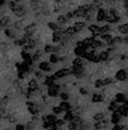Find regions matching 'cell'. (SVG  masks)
I'll list each match as a JSON object with an SVG mask.
<instances>
[{
    "label": "cell",
    "instance_id": "5",
    "mask_svg": "<svg viewBox=\"0 0 128 130\" xmlns=\"http://www.w3.org/2000/svg\"><path fill=\"white\" fill-rule=\"evenodd\" d=\"M14 15H17L18 18H23L26 15V7L22 4H18V7L16 8V10H13Z\"/></svg>",
    "mask_w": 128,
    "mask_h": 130
},
{
    "label": "cell",
    "instance_id": "9",
    "mask_svg": "<svg viewBox=\"0 0 128 130\" xmlns=\"http://www.w3.org/2000/svg\"><path fill=\"white\" fill-rule=\"evenodd\" d=\"M44 51H45V54H53V52H55V45L54 43H46V45H44Z\"/></svg>",
    "mask_w": 128,
    "mask_h": 130
},
{
    "label": "cell",
    "instance_id": "8",
    "mask_svg": "<svg viewBox=\"0 0 128 130\" xmlns=\"http://www.w3.org/2000/svg\"><path fill=\"white\" fill-rule=\"evenodd\" d=\"M44 54H45L44 50H36V51L33 52V55H32V60H33V62H35V61H40V60L44 57Z\"/></svg>",
    "mask_w": 128,
    "mask_h": 130
},
{
    "label": "cell",
    "instance_id": "3",
    "mask_svg": "<svg viewBox=\"0 0 128 130\" xmlns=\"http://www.w3.org/2000/svg\"><path fill=\"white\" fill-rule=\"evenodd\" d=\"M10 26H12V18L9 15H5L4 14L2 18H0V28L5 29V28H8Z\"/></svg>",
    "mask_w": 128,
    "mask_h": 130
},
{
    "label": "cell",
    "instance_id": "6",
    "mask_svg": "<svg viewBox=\"0 0 128 130\" xmlns=\"http://www.w3.org/2000/svg\"><path fill=\"white\" fill-rule=\"evenodd\" d=\"M30 7H31V9L33 10V12H36V10H40V9H42V3H41V0H31V3H30Z\"/></svg>",
    "mask_w": 128,
    "mask_h": 130
},
{
    "label": "cell",
    "instance_id": "1",
    "mask_svg": "<svg viewBox=\"0 0 128 130\" xmlns=\"http://www.w3.org/2000/svg\"><path fill=\"white\" fill-rule=\"evenodd\" d=\"M39 69L42 70L44 73H50V72L54 70V67H53V64H51L49 60H47V61L42 60V61L39 62Z\"/></svg>",
    "mask_w": 128,
    "mask_h": 130
},
{
    "label": "cell",
    "instance_id": "7",
    "mask_svg": "<svg viewBox=\"0 0 128 130\" xmlns=\"http://www.w3.org/2000/svg\"><path fill=\"white\" fill-rule=\"evenodd\" d=\"M49 61H50L53 65H56L58 62H60V55H59V54H55V52L49 54Z\"/></svg>",
    "mask_w": 128,
    "mask_h": 130
},
{
    "label": "cell",
    "instance_id": "4",
    "mask_svg": "<svg viewBox=\"0 0 128 130\" xmlns=\"http://www.w3.org/2000/svg\"><path fill=\"white\" fill-rule=\"evenodd\" d=\"M18 31L17 29H14V28H5L4 29V36L5 37H8V38H12V40H16V38H18Z\"/></svg>",
    "mask_w": 128,
    "mask_h": 130
},
{
    "label": "cell",
    "instance_id": "10",
    "mask_svg": "<svg viewBox=\"0 0 128 130\" xmlns=\"http://www.w3.org/2000/svg\"><path fill=\"white\" fill-rule=\"evenodd\" d=\"M16 2H17V3H21V2H23V0H16Z\"/></svg>",
    "mask_w": 128,
    "mask_h": 130
},
{
    "label": "cell",
    "instance_id": "2",
    "mask_svg": "<svg viewBox=\"0 0 128 130\" xmlns=\"http://www.w3.org/2000/svg\"><path fill=\"white\" fill-rule=\"evenodd\" d=\"M115 80H120V82L128 80V70L124 69V68L117 70V72H115Z\"/></svg>",
    "mask_w": 128,
    "mask_h": 130
}]
</instances>
